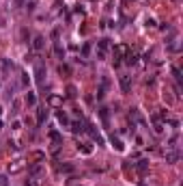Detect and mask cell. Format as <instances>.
I'll list each match as a JSON object with an SVG mask.
<instances>
[{
    "label": "cell",
    "mask_w": 183,
    "mask_h": 186,
    "mask_svg": "<svg viewBox=\"0 0 183 186\" xmlns=\"http://www.w3.org/2000/svg\"><path fill=\"white\" fill-rule=\"evenodd\" d=\"M46 46V39L41 37V35H35V39H33V48H35V52H41Z\"/></svg>",
    "instance_id": "5b68a950"
},
{
    "label": "cell",
    "mask_w": 183,
    "mask_h": 186,
    "mask_svg": "<svg viewBox=\"0 0 183 186\" xmlns=\"http://www.w3.org/2000/svg\"><path fill=\"white\" fill-rule=\"evenodd\" d=\"M0 130H2V121H0Z\"/></svg>",
    "instance_id": "836d02e7"
},
{
    "label": "cell",
    "mask_w": 183,
    "mask_h": 186,
    "mask_svg": "<svg viewBox=\"0 0 183 186\" xmlns=\"http://www.w3.org/2000/svg\"><path fill=\"white\" fill-rule=\"evenodd\" d=\"M7 184V178H4V175H0V186H4Z\"/></svg>",
    "instance_id": "1f68e13d"
},
{
    "label": "cell",
    "mask_w": 183,
    "mask_h": 186,
    "mask_svg": "<svg viewBox=\"0 0 183 186\" xmlns=\"http://www.w3.org/2000/svg\"><path fill=\"white\" fill-rule=\"evenodd\" d=\"M125 63H127V65H136V63H138V54L127 52V54H125Z\"/></svg>",
    "instance_id": "ba28073f"
},
{
    "label": "cell",
    "mask_w": 183,
    "mask_h": 186,
    "mask_svg": "<svg viewBox=\"0 0 183 186\" xmlns=\"http://www.w3.org/2000/svg\"><path fill=\"white\" fill-rule=\"evenodd\" d=\"M58 72H60V74H63V72H65V74H69V72H71V69H69V67H67V65H60V67H58Z\"/></svg>",
    "instance_id": "f1b7e54d"
},
{
    "label": "cell",
    "mask_w": 183,
    "mask_h": 186,
    "mask_svg": "<svg viewBox=\"0 0 183 186\" xmlns=\"http://www.w3.org/2000/svg\"><path fill=\"white\" fill-rule=\"evenodd\" d=\"M47 102H50L52 106H58V104L63 102V97H60V95H50V97H47Z\"/></svg>",
    "instance_id": "44dd1931"
},
{
    "label": "cell",
    "mask_w": 183,
    "mask_h": 186,
    "mask_svg": "<svg viewBox=\"0 0 183 186\" xmlns=\"http://www.w3.org/2000/svg\"><path fill=\"white\" fill-rule=\"evenodd\" d=\"M99 115H101V121L108 126V108H101V110H99Z\"/></svg>",
    "instance_id": "d4e9b609"
},
{
    "label": "cell",
    "mask_w": 183,
    "mask_h": 186,
    "mask_svg": "<svg viewBox=\"0 0 183 186\" xmlns=\"http://www.w3.org/2000/svg\"><path fill=\"white\" fill-rule=\"evenodd\" d=\"M71 130H73L76 134L84 132V121H73V123H71Z\"/></svg>",
    "instance_id": "30bf717a"
},
{
    "label": "cell",
    "mask_w": 183,
    "mask_h": 186,
    "mask_svg": "<svg viewBox=\"0 0 183 186\" xmlns=\"http://www.w3.org/2000/svg\"><path fill=\"white\" fill-rule=\"evenodd\" d=\"M47 119V110L46 108H41V110H39V113H37V123H39V126H41V123H43V121H46Z\"/></svg>",
    "instance_id": "ac0fdd59"
},
{
    "label": "cell",
    "mask_w": 183,
    "mask_h": 186,
    "mask_svg": "<svg viewBox=\"0 0 183 186\" xmlns=\"http://www.w3.org/2000/svg\"><path fill=\"white\" fill-rule=\"evenodd\" d=\"M13 130H15V132L22 130V123H20V121H13Z\"/></svg>",
    "instance_id": "f546056e"
},
{
    "label": "cell",
    "mask_w": 183,
    "mask_h": 186,
    "mask_svg": "<svg viewBox=\"0 0 183 186\" xmlns=\"http://www.w3.org/2000/svg\"><path fill=\"white\" fill-rule=\"evenodd\" d=\"M97 46H99V52H103V54H106V52H108V48H110V39H99V41H97Z\"/></svg>",
    "instance_id": "9c48e42d"
},
{
    "label": "cell",
    "mask_w": 183,
    "mask_h": 186,
    "mask_svg": "<svg viewBox=\"0 0 183 186\" xmlns=\"http://www.w3.org/2000/svg\"><path fill=\"white\" fill-rule=\"evenodd\" d=\"M119 85H121V91L123 93H127L129 91V87H132V80H129V76H119Z\"/></svg>",
    "instance_id": "277c9868"
},
{
    "label": "cell",
    "mask_w": 183,
    "mask_h": 186,
    "mask_svg": "<svg viewBox=\"0 0 183 186\" xmlns=\"http://www.w3.org/2000/svg\"><path fill=\"white\" fill-rule=\"evenodd\" d=\"M33 158H35V160H43L46 156H43V151H35V154H33Z\"/></svg>",
    "instance_id": "83f0119b"
},
{
    "label": "cell",
    "mask_w": 183,
    "mask_h": 186,
    "mask_svg": "<svg viewBox=\"0 0 183 186\" xmlns=\"http://www.w3.org/2000/svg\"><path fill=\"white\" fill-rule=\"evenodd\" d=\"M106 89H108V78H103V80H101V87H99V91H97V97H99V100L106 95Z\"/></svg>",
    "instance_id": "4fadbf2b"
},
{
    "label": "cell",
    "mask_w": 183,
    "mask_h": 186,
    "mask_svg": "<svg viewBox=\"0 0 183 186\" xmlns=\"http://www.w3.org/2000/svg\"><path fill=\"white\" fill-rule=\"evenodd\" d=\"M78 95V89L73 85H67V97H76Z\"/></svg>",
    "instance_id": "cb8c5ba5"
},
{
    "label": "cell",
    "mask_w": 183,
    "mask_h": 186,
    "mask_svg": "<svg viewBox=\"0 0 183 186\" xmlns=\"http://www.w3.org/2000/svg\"><path fill=\"white\" fill-rule=\"evenodd\" d=\"M35 78H37L39 85L46 82V65H43V63H37V65H35Z\"/></svg>",
    "instance_id": "7a4b0ae2"
},
{
    "label": "cell",
    "mask_w": 183,
    "mask_h": 186,
    "mask_svg": "<svg viewBox=\"0 0 183 186\" xmlns=\"http://www.w3.org/2000/svg\"><path fill=\"white\" fill-rule=\"evenodd\" d=\"M50 139L54 141V145H60V143H63V137H60L56 130H50Z\"/></svg>",
    "instance_id": "9a60e30c"
},
{
    "label": "cell",
    "mask_w": 183,
    "mask_h": 186,
    "mask_svg": "<svg viewBox=\"0 0 183 186\" xmlns=\"http://www.w3.org/2000/svg\"><path fill=\"white\" fill-rule=\"evenodd\" d=\"M172 76L177 80V89H181V69L179 67H172Z\"/></svg>",
    "instance_id": "2e32d148"
},
{
    "label": "cell",
    "mask_w": 183,
    "mask_h": 186,
    "mask_svg": "<svg viewBox=\"0 0 183 186\" xmlns=\"http://www.w3.org/2000/svg\"><path fill=\"white\" fill-rule=\"evenodd\" d=\"M112 145L116 147V151H123V149H125V145L121 143V139H119V137H114V134H112Z\"/></svg>",
    "instance_id": "d6986e66"
},
{
    "label": "cell",
    "mask_w": 183,
    "mask_h": 186,
    "mask_svg": "<svg viewBox=\"0 0 183 186\" xmlns=\"http://www.w3.org/2000/svg\"><path fill=\"white\" fill-rule=\"evenodd\" d=\"M26 104H28V106H35V104H37V95H35L33 91L26 93Z\"/></svg>",
    "instance_id": "e0dca14e"
},
{
    "label": "cell",
    "mask_w": 183,
    "mask_h": 186,
    "mask_svg": "<svg viewBox=\"0 0 183 186\" xmlns=\"http://www.w3.org/2000/svg\"><path fill=\"white\" fill-rule=\"evenodd\" d=\"M24 167H26V162H24V160H15L13 165H9V173H20Z\"/></svg>",
    "instance_id": "8992f818"
},
{
    "label": "cell",
    "mask_w": 183,
    "mask_h": 186,
    "mask_svg": "<svg viewBox=\"0 0 183 186\" xmlns=\"http://www.w3.org/2000/svg\"><path fill=\"white\" fill-rule=\"evenodd\" d=\"M127 52H129V48L125 46V44H121V46H116V48H114V65H119V63H121L119 58H121V56H125Z\"/></svg>",
    "instance_id": "3957f363"
},
{
    "label": "cell",
    "mask_w": 183,
    "mask_h": 186,
    "mask_svg": "<svg viewBox=\"0 0 183 186\" xmlns=\"http://www.w3.org/2000/svg\"><path fill=\"white\" fill-rule=\"evenodd\" d=\"M91 54V44H84L82 46V56H89Z\"/></svg>",
    "instance_id": "484cf974"
},
{
    "label": "cell",
    "mask_w": 183,
    "mask_h": 186,
    "mask_svg": "<svg viewBox=\"0 0 183 186\" xmlns=\"http://www.w3.org/2000/svg\"><path fill=\"white\" fill-rule=\"evenodd\" d=\"M26 186H37V182H35V180H30V182H28Z\"/></svg>",
    "instance_id": "d6a6232c"
},
{
    "label": "cell",
    "mask_w": 183,
    "mask_h": 186,
    "mask_svg": "<svg viewBox=\"0 0 183 186\" xmlns=\"http://www.w3.org/2000/svg\"><path fill=\"white\" fill-rule=\"evenodd\" d=\"M78 149H80L82 154H86V156L93 154V145H91V143H82V145H78Z\"/></svg>",
    "instance_id": "5bb4252c"
},
{
    "label": "cell",
    "mask_w": 183,
    "mask_h": 186,
    "mask_svg": "<svg viewBox=\"0 0 183 186\" xmlns=\"http://www.w3.org/2000/svg\"><path fill=\"white\" fill-rule=\"evenodd\" d=\"M54 54H56L58 58H63V56H65V48L60 46V41H54Z\"/></svg>",
    "instance_id": "52a82bcc"
},
{
    "label": "cell",
    "mask_w": 183,
    "mask_h": 186,
    "mask_svg": "<svg viewBox=\"0 0 183 186\" xmlns=\"http://www.w3.org/2000/svg\"><path fill=\"white\" fill-rule=\"evenodd\" d=\"M41 169H43V167H41V162H37V165L28 167V173H30V175L35 178V175H39V173H41Z\"/></svg>",
    "instance_id": "8fae6325"
},
{
    "label": "cell",
    "mask_w": 183,
    "mask_h": 186,
    "mask_svg": "<svg viewBox=\"0 0 183 186\" xmlns=\"http://www.w3.org/2000/svg\"><path fill=\"white\" fill-rule=\"evenodd\" d=\"M146 26H149V28H153V26H155V20H151V17H149V20H146Z\"/></svg>",
    "instance_id": "4dcf8cb0"
},
{
    "label": "cell",
    "mask_w": 183,
    "mask_h": 186,
    "mask_svg": "<svg viewBox=\"0 0 183 186\" xmlns=\"http://www.w3.org/2000/svg\"><path fill=\"white\" fill-rule=\"evenodd\" d=\"M84 132H89V134L93 137V141H97V145H103V137L95 130V126H93V123H84Z\"/></svg>",
    "instance_id": "6da1fadb"
},
{
    "label": "cell",
    "mask_w": 183,
    "mask_h": 186,
    "mask_svg": "<svg viewBox=\"0 0 183 186\" xmlns=\"http://www.w3.org/2000/svg\"><path fill=\"white\" fill-rule=\"evenodd\" d=\"M166 160H168V162H177V160H179V151H168V154H166Z\"/></svg>",
    "instance_id": "7402d4cb"
},
{
    "label": "cell",
    "mask_w": 183,
    "mask_h": 186,
    "mask_svg": "<svg viewBox=\"0 0 183 186\" xmlns=\"http://www.w3.org/2000/svg\"><path fill=\"white\" fill-rule=\"evenodd\" d=\"M58 169H60L63 173H73V171H76V167H73L71 162H63V165H60Z\"/></svg>",
    "instance_id": "7c38bea8"
},
{
    "label": "cell",
    "mask_w": 183,
    "mask_h": 186,
    "mask_svg": "<svg viewBox=\"0 0 183 186\" xmlns=\"http://www.w3.org/2000/svg\"><path fill=\"white\" fill-rule=\"evenodd\" d=\"M138 171H140V173H144V171H146V167H149V160H146V158H142V160H138Z\"/></svg>",
    "instance_id": "ffe728a7"
},
{
    "label": "cell",
    "mask_w": 183,
    "mask_h": 186,
    "mask_svg": "<svg viewBox=\"0 0 183 186\" xmlns=\"http://www.w3.org/2000/svg\"><path fill=\"white\" fill-rule=\"evenodd\" d=\"M58 121H60L63 126H69V117H67L63 110H58Z\"/></svg>",
    "instance_id": "603a6c76"
},
{
    "label": "cell",
    "mask_w": 183,
    "mask_h": 186,
    "mask_svg": "<svg viewBox=\"0 0 183 186\" xmlns=\"http://www.w3.org/2000/svg\"><path fill=\"white\" fill-rule=\"evenodd\" d=\"M28 82H30V78H28V74H22V85H24V87H28Z\"/></svg>",
    "instance_id": "4316f807"
},
{
    "label": "cell",
    "mask_w": 183,
    "mask_h": 186,
    "mask_svg": "<svg viewBox=\"0 0 183 186\" xmlns=\"http://www.w3.org/2000/svg\"><path fill=\"white\" fill-rule=\"evenodd\" d=\"M0 115H2V106H0Z\"/></svg>",
    "instance_id": "e575fe53"
}]
</instances>
